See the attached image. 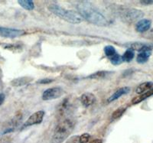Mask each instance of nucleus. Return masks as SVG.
Instances as JSON below:
<instances>
[{"instance_id":"obj_18","label":"nucleus","mask_w":153,"mask_h":143,"mask_svg":"<svg viewBox=\"0 0 153 143\" xmlns=\"http://www.w3.org/2000/svg\"><path fill=\"white\" fill-rule=\"evenodd\" d=\"M134 56H135V51L132 49H127L123 55L122 56L123 61H126V62H130L134 58Z\"/></svg>"},{"instance_id":"obj_2","label":"nucleus","mask_w":153,"mask_h":143,"mask_svg":"<svg viewBox=\"0 0 153 143\" xmlns=\"http://www.w3.org/2000/svg\"><path fill=\"white\" fill-rule=\"evenodd\" d=\"M74 128V122L70 119H64L60 123L57 124L54 129L52 136L51 142L61 143L68 139V136L71 134Z\"/></svg>"},{"instance_id":"obj_6","label":"nucleus","mask_w":153,"mask_h":143,"mask_svg":"<svg viewBox=\"0 0 153 143\" xmlns=\"http://www.w3.org/2000/svg\"><path fill=\"white\" fill-rule=\"evenodd\" d=\"M25 34V32L24 30L0 27V36L6 38V39H15V38L22 36Z\"/></svg>"},{"instance_id":"obj_24","label":"nucleus","mask_w":153,"mask_h":143,"mask_svg":"<svg viewBox=\"0 0 153 143\" xmlns=\"http://www.w3.org/2000/svg\"><path fill=\"white\" fill-rule=\"evenodd\" d=\"M51 82H53V80H51V79L46 78V79H42V80H38V84H50V83H51Z\"/></svg>"},{"instance_id":"obj_1","label":"nucleus","mask_w":153,"mask_h":143,"mask_svg":"<svg viewBox=\"0 0 153 143\" xmlns=\"http://www.w3.org/2000/svg\"><path fill=\"white\" fill-rule=\"evenodd\" d=\"M76 9L82 19H84L91 24L97 26H108L110 21L100 12L91 2L87 1H80L76 4Z\"/></svg>"},{"instance_id":"obj_11","label":"nucleus","mask_w":153,"mask_h":143,"mask_svg":"<svg viewBox=\"0 0 153 143\" xmlns=\"http://www.w3.org/2000/svg\"><path fill=\"white\" fill-rule=\"evenodd\" d=\"M127 47L129 49H132L133 51H143L146 50H152V46L149 45L147 44H143V43H139V42H134V43H130V44H127Z\"/></svg>"},{"instance_id":"obj_26","label":"nucleus","mask_w":153,"mask_h":143,"mask_svg":"<svg viewBox=\"0 0 153 143\" xmlns=\"http://www.w3.org/2000/svg\"><path fill=\"white\" fill-rule=\"evenodd\" d=\"M67 143H80V142H79V137H76V136L72 137Z\"/></svg>"},{"instance_id":"obj_16","label":"nucleus","mask_w":153,"mask_h":143,"mask_svg":"<svg viewBox=\"0 0 153 143\" xmlns=\"http://www.w3.org/2000/svg\"><path fill=\"white\" fill-rule=\"evenodd\" d=\"M112 72L110 71H105V70H100V71H97L96 73H92L91 75H89L87 77V78L89 79H97V80H100V79H103L106 77H107L110 73Z\"/></svg>"},{"instance_id":"obj_17","label":"nucleus","mask_w":153,"mask_h":143,"mask_svg":"<svg viewBox=\"0 0 153 143\" xmlns=\"http://www.w3.org/2000/svg\"><path fill=\"white\" fill-rule=\"evenodd\" d=\"M18 3L21 5L23 9H26V10L31 11L35 9V4L33 1L31 0H19Z\"/></svg>"},{"instance_id":"obj_20","label":"nucleus","mask_w":153,"mask_h":143,"mask_svg":"<svg viewBox=\"0 0 153 143\" xmlns=\"http://www.w3.org/2000/svg\"><path fill=\"white\" fill-rule=\"evenodd\" d=\"M104 53L105 55L109 58H110L116 54H117V51H116V48L111 45H107L104 47Z\"/></svg>"},{"instance_id":"obj_21","label":"nucleus","mask_w":153,"mask_h":143,"mask_svg":"<svg viewBox=\"0 0 153 143\" xmlns=\"http://www.w3.org/2000/svg\"><path fill=\"white\" fill-rule=\"evenodd\" d=\"M110 62H111V63L114 65H119L123 62V58H122V56H120V54H116L114 56L111 57V58H110Z\"/></svg>"},{"instance_id":"obj_8","label":"nucleus","mask_w":153,"mask_h":143,"mask_svg":"<svg viewBox=\"0 0 153 143\" xmlns=\"http://www.w3.org/2000/svg\"><path fill=\"white\" fill-rule=\"evenodd\" d=\"M152 25V21L147 19L139 20L136 24V30L139 33H144L150 29Z\"/></svg>"},{"instance_id":"obj_9","label":"nucleus","mask_w":153,"mask_h":143,"mask_svg":"<svg viewBox=\"0 0 153 143\" xmlns=\"http://www.w3.org/2000/svg\"><path fill=\"white\" fill-rule=\"evenodd\" d=\"M96 101V96L91 93H85L80 96V102L85 107L94 104Z\"/></svg>"},{"instance_id":"obj_10","label":"nucleus","mask_w":153,"mask_h":143,"mask_svg":"<svg viewBox=\"0 0 153 143\" xmlns=\"http://www.w3.org/2000/svg\"><path fill=\"white\" fill-rule=\"evenodd\" d=\"M129 91H130V88L128 87H124L120 88V89L117 90L116 92L110 96L109 99H108V103H111V102L115 101L118 99L119 98L121 97V96H124V95L129 93Z\"/></svg>"},{"instance_id":"obj_14","label":"nucleus","mask_w":153,"mask_h":143,"mask_svg":"<svg viewBox=\"0 0 153 143\" xmlns=\"http://www.w3.org/2000/svg\"><path fill=\"white\" fill-rule=\"evenodd\" d=\"M152 88H153V82H150V81L145 82L138 86L136 90V93L138 94L141 95L144 93L149 91V90H151Z\"/></svg>"},{"instance_id":"obj_27","label":"nucleus","mask_w":153,"mask_h":143,"mask_svg":"<svg viewBox=\"0 0 153 143\" xmlns=\"http://www.w3.org/2000/svg\"><path fill=\"white\" fill-rule=\"evenodd\" d=\"M5 94H4V93H0V106H1V105L4 103V101H5Z\"/></svg>"},{"instance_id":"obj_15","label":"nucleus","mask_w":153,"mask_h":143,"mask_svg":"<svg viewBox=\"0 0 153 143\" xmlns=\"http://www.w3.org/2000/svg\"><path fill=\"white\" fill-rule=\"evenodd\" d=\"M153 96V88H152V89L149 90V91L144 93L143 94H141L140 96L134 98L132 100V104H138V103H141L143 100H145V99H146L147 98L150 97V96Z\"/></svg>"},{"instance_id":"obj_22","label":"nucleus","mask_w":153,"mask_h":143,"mask_svg":"<svg viewBox=\"0 0 153 143\" xmlns=\"http://www.w3.org/2000/svg\"><path fill=\"white\" fill-rule=\"evenodd\" d=\"M90 139H91L90 134H88V133H84V134H82L79 137V142H80V143H89Z\"/></svg>"},{"instance_id":"obj_28","label":"nucleus","mask_w":153,"mask_h":143,"mask_svg":"<svg viewBox=\"0 0 153 143\" xmlns=\"http://www.w3.org/2000/svg\"><path fill=\"white\" fill-rule=\"evenodd\" d=\"M89 143H103V142L100 139H94L92 140V141H90Z\"/></svg>"},{"instance_id":"obj_5","label":"nucleus","mask_w":153,"mask_h":143,"mask_svg":"<svg viewBox=\"0 0 153 143\" xmlns=\"http://www.w3.org/2000/svg\"><path fill=\"white\" fill-rule=\"evenodd\" d=\"M65 93V91L61 87H55L49 88L46 90L42 94V99L43 100H51L59 98Z\"/></svg>"},{"instance_id":"obj_13","label":"nucleus","mask_w":153,"mask_h":143,"mask_svg":"<svg viewBox=\"0 0 153 143\" xmlns=\"http://www.w3.org/2000/svg\"><path fill=\"white\" fill-rule=\"evenodd\" d=\"M152 54V50H146V51H141L138 54L136 58V61L139 64H145L149 59L150 56Z\"/></svg>"},{"instance_id":"obj_3","label":"nucleus","mask_w":153,"mask_h":143,"mask_svg":"<svg viewBox=\"0 0 153 143\" xmlns=\"http://www.w3.org/2000/svg\"><path fill=\"white\" fill-rule=\"evenodd\" d=\"M48 10L61 19L65 20L71 24H79L83 21V19L76 12L71 10L65 9L57 5H51L48 6Z\"/></svg>"},{"instance_id":"obj_12","label":"nucleus","mask_w":153,"mask_h":143,"mask_svg":"<svg viewBox=\"0 0 153 143\" xmlns=\"http://www.w3.org/2000/svg\"><path fill=\"white\" fill-rule=\"evenodd\" d=\"M33 79L30 77H19V78H16L15 80H12L11 84L13 87H23V86H25L27 84H28Z\"/></svg>"},{"instance_id":"obj_4","label":"nucleus","mask_w":153,"mask_h":143,"mask_svg":"<svg viewBox=\"0 0 153 143\" xmlns=\"http://www.w3.org/2000/svg\"><path fill=\"white\" fill-rule=\"evenodd\" d=\"M117 15L123 22L131 24L141 20L144 16V12L139 9L128 7H120L117 10Z\"/></svg>"},{"instance_id":"obj_23","label":"nucleus","mask_w":153,"mask_h":143,"mask_svg":"<svg viewBox=\"0 0 153 143\" xmlns=\"http://www.w3.org/2000/svg\"><path fill=\"white\" fill-rule=\"evenodd\" d=\"M4 48L8 49V50H11V51H14V50H21V46L17 45V44H8L4 45Z\"/></svg>"},{"instance_id":"obj_19","label":"nucleus","mask_w":153,"mask_h":143,"mask_svg":"<svg viewBox=\"0 0 153 143\" xmlns=\"http://www.w3.org/2000/svg\"><path fill=\"white\" fill-rule=\"evenodd\" d=\"M126 110V107H120V108H118L113 113V114L111 116V119L113 120H114V119H117L119 118H120V117L123 115Z\"/></svg>"},{"instance_id":"obj_7","label":"nucleus","mask_w":153,"mask_h":143,"mask_svg":"<svg viewBox=\"0 0 153 143\" xmlns=\"http://www.w3.org/2000/svg\"><path fill=\"white\" fill-rule=\"evenodd\" d=\"M44 116H45V112L43 110H39V111L36 112V113L30 116L29 118L24 123V127H28V126H31L33 125L40 124L43 121Z\"/></svg>"},{"instance_id":"obj_25","label":"nucleus","mask_w":153,"mask_h":143,"mask_svg":"<svg viewBox=\"0 0 153 143\" xmlns=\"http://www.w3.org/2000/svg\"><path fill=\"white\" fill-rule=\"evenodd\" d=\"M140 3L143 5H153V0H141Z\"/></svg>"}]
</instances>
